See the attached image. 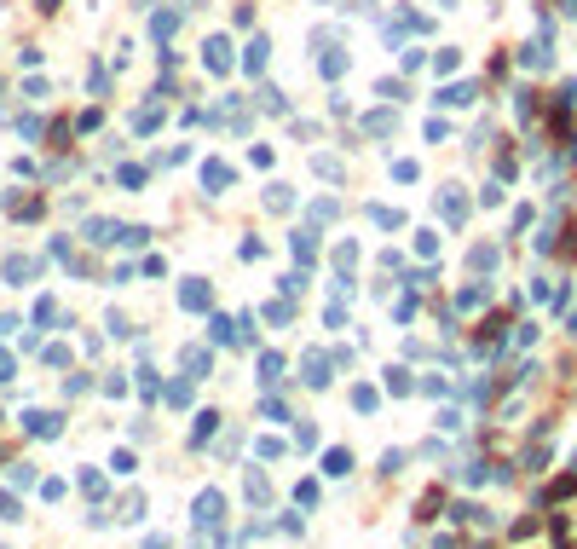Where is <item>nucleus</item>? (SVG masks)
<instances>
[{
  "mask_svg": "<svg viewBox=\"0 0 577 549\" xmlns=\"http://www.w3.org/2000/svg\"><path fill=\"white\" fill-rule=\"evenodd\" d=\"M214 515H219V497H214V491H208V497H202V503H197V521H214Z\"/></svg>",
  "mask_w": 577,
  "mask_h": 549,
  "instance_id": "nucleus-1",
  "label": "nucleus"
}]
</instances>
